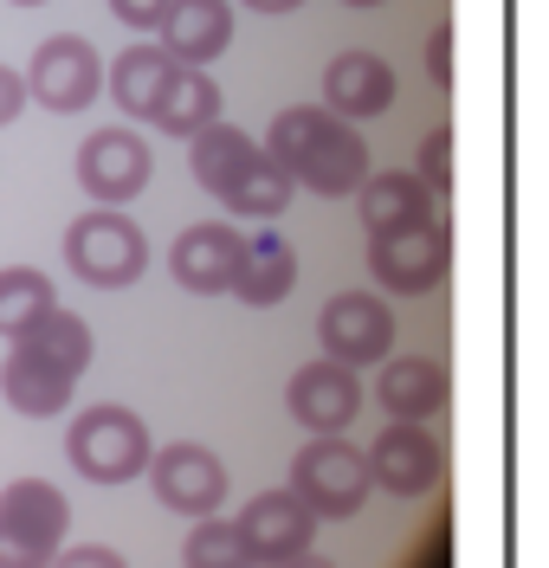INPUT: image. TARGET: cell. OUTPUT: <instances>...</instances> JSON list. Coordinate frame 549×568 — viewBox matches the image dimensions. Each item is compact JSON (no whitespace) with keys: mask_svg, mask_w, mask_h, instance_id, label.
<instances>
[{"mask_svg":"<svg viewBox=\"0 0 549 568\" xmlns=\"http://www.w3.org/2000/svg\"><path fill=\"white\" fill-rule=\"evenodd\" d=\"M65 265H72L84 284H98V291H123V284L143 278L149 265V240L136 220H123V213H84L65 226Z\"/></svg>","mask_w":549,"mask_h":568,"instance_id":"obj_4","label":"cell"},{"mask_svg":"<svg viewBox=\"0 0 549 568\" xmlns=\"http://www.w3.org/2000/svg\"><path fill=\"white\" fill-rule=\"evenodd\" d=\"M27 98H39L45 110H84L98 91H104V59L91 52V39L78 33H52L45 45L33 52V71H20Z\"/></svg>","mask_w":549,"mask_h":568,"instance_id":"obj_8","label":"cell"},{"mask_svg":"<svg viewBox=\"0 0 549 568\" xmlns=\"http://www.w3.org/2000/svg\"><path fill=\"white\" fill-rule=\"evenodd\" d=\"M149 485L155 497L175 510V517H214L226 504V465H220L214 446H194V439H175L162 453H149Z\"/></svg>","mask_w":549,"mask_h":568,"instance_id":"obj_7","label":"cell"},{"mask_svg":"<svg viewBox=\"0 0 549 568\" xmlns=\"http://www.w3.org/2000/svg\"><path fill=\"white\" fill-rule=\"evenodd\" d=\"M233 265H240V233L226 220H194V226H182V240L169 246V272L194 297L226 291L233 284Z\"/></svg>","mask_w":549,"mask_h":568,"instance_id":"obj_14","label":"cell"},{"mask_svg":"<svg viewBox=\"0 0 549 568\" xmlns=\"http://www.w3.org/2000/svg\"><path fill=\"white\" fill-rule=\"evenodd\" d=\"M278 568H336L329 556H317V549H304V556H292V562H278Z\"/></svg>","mask_w":549,"mask_h":568,"instance_id":"obj_33","label":"cell"},{"mask_svg":"<svg viewBox=\"0 0 549 568\" xmlns=\"http://www.w3.org/2000/svg\"><path fill=\"white\" fill-rule=\"evenodd\" d=\"M292 194H297L292 175H285V169H278L265 149H258V162L240 175V187L226 194V207L240 213V220H278V213L292 207Z\"/></svg>","mask_w":549,"mask_h":568,"instance_id":"obj_26","label":"cell"},{"mask_svg":"<svg viewBox=\"0 0 549 568\" xmlns=\"http://www.w3.org/2000/svg\"><path fill=\"white\" fill-rule=\"evenodd\" d=\"M13 349H27L33 362H45V368H59L65 382H78V375L91 368V329H84V317H78V311L52 304V311H45L27 336H13Z\"/></svg>","mask_w":549,"mask_h":568,"instance_id":"obj_21","label":"cell"},{"mask_svg":"<svg viewBox=\"0 0 549 568\" xmlns=\"http://www.w3.org/2000/svg\"><path fill=\"white\" fill-rule=\"evenodd\" d=\"M155 130H169V136H201L207 123H220V84L207 78V71H175L169 78V91H162V104H155V116H149Z\"/></svg>","mask_w":549,"mask_h":568,"instance_id":"obj_24","label":"cell"},{"mask_svg":"<svg viewBox=\"0 0 549 568\" xmlns=\"http://www.w3.org/2000/svg\"><path fill=\"white\" fill-rule=\"evenodd\" d=\"M427 78H434V84H446V78H453V39H446V27H434V33H427Z\"/></svg>","mask_w":549,"mask_h":568,"instance_id":"obj_32","label":"cell"},{"mask_svg":"<svg viewBox=\"0 0 549 568\" xmlns=\"http://www.w3.org/2000/svg\"><path fill=\"white\" fill-rule=\"evenodd\" d=\"M368 465L363 446H343V439H311L292 459V497L311 510V517H356L368 504Z\"/></svg>","mask_w":549,"mask_h":568,"instance_id":"obj_5","label":"cell"},{"mask_svg":"<svg viewBox=\"0 0 549 568\" xmlns=\"http://www.w3.org/2000/svg\"><path fill=\"white\" fill-rule=\"evenodd\" d=\"M233 530H240V542L253 549V562H292V556H304L311 549V536H317V517L297 504L292 491H265L253 497L240 517H233Z\"/></svg>","mask_w":549,"mask_h":568,"instance_id":"obj_13","label":"cell"},{"mask_svg":"<svg viewBox=\"0 0 549 568\" xmlns=\"http://www.w3.org/2000/svg\"><path fill=\"white\" fill-rule=\"evenodd\" d=\"M13 7H45V0H13Z\"/></svg>","mask_w":549,"mask_h":568,"instance_id":"obj_35","label":"cell"},{"mask_svg":"<svg viewBox=\"0 0 549 568\" xmlns=\"http://www.w3.org/2000/svg\"><path fill=\"white\" fill-rule=\"evenodd\" d=\"M258 149L292 175V187H311V194H329V201L336 194H356L368 181V142L343 116H329L324 104L278 110Z\"/></svg>","mask_w":549,"mask_h":568,"instance_id":"obj_1","label":"cell"},{"mask_svg":"<svg viewBox=\"0 0 549 568\" xmlns=\"http://www.w3.org/2000/svg\"><path fill=\"white\" fill-rule=\"evenodd\" d=\"M52 278L33 272V265H7L0 272V336H27L45 311H52Z\"/></svg>","mask_w":549,"mask_h":568,"instance_id":"obj_25","label":"cell"},{"mask_svg":"<svg viewBox=\"0 0 549 568\" xmlns=\"http://www.w3.org/2000/svg\"><path fill=\"white\" fill-rule=\"evenodd\" d=\"M0 388H7V400H13V414H27V420H52V414L72 407L78 382H65L59 368L33 362L27 349H13L7 362H0Z\"/></svg>","mask_w":549,"mask_h":568,"instance_id":"obj_23","label":"cell"},{"mask_svg":"<svg viewBox=\"0 0 549 568\" xmlns=\"http://www.w3.org/2000/svg\"><path fill=\"white\" fill-rule=\"evenodd\" d=\"M187 155H194V181H201L214 201H226V194L240 187V175L258 162V142L246 136V130H233V123H207L201 136H187Z\"/></svg>","mask_w":549,"mask_h":568,"instance_id":"obj_20","label":"cell"},{"mask_svg":"<svg viewBox=\"0 0 549 568\" xmlns=\"http://www.w3.org/2000/svg\"><path fill=\"white\" fill-rule=\"evenodd\" d=\"M155 175V155H149L143 136H130V130H98V136H84L78 149V181H84V194L91 201H104L110 213L123 207V201H136Z\"/></svg>","mask_w":549,"mask_h":568,"instance_id":"obj_11","label":"cell"},{"mask_svg":"<svg viewBox=\"0 0 549 568\" xmlns=\"http://www.w3.org/2000/svg\"><path fill=\"white\" fill-rule=\"evenodd\" d=\"M349 7H382V0H349Z\"/></svg>","mask_w":549,"mask_h":568,"instance_id":"obj_36","label":"cell"},{"mask_svg":"<svg viewBox=\"0 0 549 568\" xmlns=\"http://www.w3.org/2000/svg\"><path fill=\"white\" fill-rule=\"evenodd\" d=\"M420 187L427 194H446V181H453V142H446V130H427L420 136Z\"/></svg>","mask_w":549,"mask_h":568,"instance_id":"obj_28","label":"cell"},{"mask_svg":"<svg viewBox=\"0 0 549 568\" xmlns=\"http://www.w3.org/2000/svg\"><path fill=\"white\" fill-rule=\"evenodd\" d=\"M317 343H324V362H343V368L388 362V349H395V311L375 291H336L317 311Z\"/></svg>","mask_w":549,"mask_h":568,"instance_id":"obj_6","label":"cell"},{"mask_svg":"<svg viewBox=\"0 0 549 568\" xmlns=\"http://www.w3.org/2000/svg\"><path fill=\"white\" fill-rule=\"evenodd\" d=\"M368 485H382L388 497H427L446 478V453H439V439L427 426H401L388 420L375 439H368Z\"/></svg>","mask_w":549,"mask_h":568,"instance_id":"obj_9","label":"cell"},{"mask_svg":"<svg viewBox=\"0 0 549 568\" xmlns=\"http://www.w3.org/2000/svg\"><path fill=\"white\" fill-rule=\"evenodd\" d=\"M72 530V504L45 478H13L0 491V568H52Z\"/></svg>","mask_w":549,"mask_h":568,"instance_id":"obj_3","label":"cell"},{"mask_svg":"<svg viewBox=\"0 0 549 568\" xmlns=\"http://www.w3.org/2000/svg\"><path fill=\"white\" fill-rule=\"evenodd\" d=\"M246 7H258V13H292V7H304V0H246Z\"/></svg>","mask_w":549,"mask_h":568,"instance_id":"obj_34","label":"cell"},{"mask_svg":"<svg viewBox=\"0 0 549 568\" xmlns=\"http://www.w3.org/2000/svg\"><path fill=\"white\" fill-rule=\"evenodd\" d=\"M297 284V252L278 240V233H258V240H240V265H233V284L226 291H240V304H253V311H272V304H285Z\"/></svg>","mask_w":549,"mask_h":568,"instance_id":"obj_18","label":"cell"},{"mask_svg":"<svg viewBox=\"0 0 549 568\" xmlns=\"http://www.w3.org/2000/svg\"><path fill=\"white\" fill-rule=\"evenodd\" d=\"M52 568H130V562L116 549H104V542H78V549H59Z\"/></svg>","mask_w":549,"mask_h":568,"instance_id":"obj_30","label":"cell"},{"mask_svg":"<svg viewBox=\"0 0 549 568\" xmlns=\"http://www.w3.org/2000/svg\"><path fill=\"white\" fill-rule=\"evenodd\" d=\"M155 45L175 59V65L201 71L207 59H220L226 45H233V7L226 0H169V13H162V27H155Z\"/></svg>","mask_w":549,"mask_h":568,"instance_id":"obj_15","label":"cell"},{"mask_svg":"<svg viewBox=\"0 0 549 568\" xmlns=\"http://www.w3.org/2000/svg\"><path fill=\"white\" fill-rule=\"evenodd\" d=\"M175 71H182V65H175V59H169L162 45H130V52H123V59L110 65V78H104V84H110V98H116V104L130 110L136 123H149Z\"/></svg>","mask_w":549,"mask_h":568,"instance_id":"obj_22","label":"cell"},{"mask_svg":"<svg viewBox=\"0 0 549 568\" xmlns=\"http://www.w3.org/2000/svg\"><path fill=\"white\" fill-rule=\"evenodd\" d=\"M395 104V65L375 52H336L324 65V110L356 123V116H382Z\"/></svg>","mask_w":549,"mask_h":568,"instance_id":"obj_16","label":"cell"},{"mask_svg":"<svg viewBox=\"0 0 549 568\" xmlns=\"http://www.w3.org/2000/svg\"><path fill=\"white\" fill-rule=\"evenodd\" d=\"M20 110H27V84H20V71L13 65H0V130H7Z\"/></svg>","mask_w":549,"mask_h":568,"instance_id":"obj_31","label":"cell"},{"mask_svg":"<svg viewBox=\"0 0 549 568\" xmlns=\"http://www.w3.org/2000/svg\"><path fill=\"white\" fill-rule=\"evenodd\" d=\"M356 201H363V226L375 233V240H388V233H407V226L434 220V194H427L414 175H401V169L368 175L363 187H356Z\"/></svg>","mask_w":549,"mask_h":568,"instance_id":"obj_19","label":"cell"},{"mask_svg":"<svg viewBox=\"0 0 549 568\" xmlns=\"http://www.w3.org/2000/svg\"><path fill=\"white\" fill-rule=\"evenodd\" d=\"M182 568H258V562L226 517H201V524L187 530V562Z\"/></svg>","mask_w":549,"mask_h":568,"instance_id":"obj_27","label":"cell"},{"mask_svg":"<svg viewBox=\"0 0 549 568\" xmlns=\"http://www.w3.org/2000/svg\"><path fill=\"white\" fill-rule=\"evenodd\" d=\"M446 258H453V240L439 220H420L407 233H388V240H368V272L382 291H401V297H420L446 278Z\"/></svg>","mask_w":549,"mask_h":568,"instance_id":"obj_10","label":"cell"},{"mask_svg":"<svg viewBox=\"0 0 549 568\" xmlns=\"http://www.w3.org/2000/svg\"><path fill=\"white\" fill-rule=\"evenodd\" d=\"M363 382H356V368H343V362H304L292 375V388H285V407H292L297 426H311L317 439H336L343 426L363 414Z\"/></svg>","mask_w":549,"mask_h":568,"instance_id":"obj_12","label":"cell"},{"mask_svg":"<svg viewBox=\"0 0 549 568\" xmlns=\"http://www.w3.org/2000/svg\"><path fill=\"white\" fill-rule=\"evenodd\" d=\"M149 453H155V439H149L143 414H130L116 400L84 407L72 420V433H65V459L91 485H130L136 471H149Z\"/></svg>","mask_w":549,"mask_h":568,"instance_id":"obj_2","label":"cell"},{"mask_svg":"<svg viewBox=\"0 0 549 568\" xmlns=\"http://www.w3.org/2000/svg\"><path fill=\"white\" fill-rule=\"evenodd\" d=\"M110 13H116L123 27H136V33H155L162 13H169V0H110Z\"/></svg>","mask_w":549,"mask_h":568,"instance_id":"obj_29","label":"cell"},{"mask_svg":"<svg viewBox=\"0 0 549 568\" xmlns=\"http://www.w3.org/2000/svg\"><path fill=\"white\" fill-rule=\"evenodd\" d=\"M375 400L388 407V420L420 426L446 407V368L434 355H388L382 362V382H375Z\"/></svg>","mask_w":549,"mask_h":568,"instance_id":"obj_17","label":"cell"}]
</instances>
